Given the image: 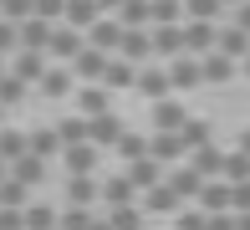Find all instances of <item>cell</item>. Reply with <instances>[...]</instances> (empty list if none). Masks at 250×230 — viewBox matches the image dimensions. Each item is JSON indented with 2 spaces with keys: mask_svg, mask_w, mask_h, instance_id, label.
Returning a JSON list of instances; mask_svg holds the SVG:
<instances>
[{
  "mask_svg": "<svg viewBox=\"0 0 250 230\" xmlns=\"http://www.w3.org/2000/svg\"><path fill=\"white\" fill-rule=\"evenodd\" d=\"M66 67H72V77H82V82H97L102 67H107V51H97V46H82V51H77Z\"/></svg>",
  "mask_w": 250,
  "mask_h": 230,
  "instance_id": "16",
  "label": "cell"
},
{
  "mask_svg": "<svg viewBox=\"0 0 250 230\" xmlns=\"http://www.w3.org/2000/svg\"><path fill=\"white\" fill-rule=\"evenodd\" d=\"M245 210H250V179L230 184V215H245Z\"/></svg>",
  "mask_w": 250,
  "mask_h": 230,
  "instance_id": "34",
  "label": "cell"
},
{
  "mask_svg": "<svg viewBox=\"0 0 250 230\" xmlns=\"http://www.w3.org/2000/svg\"><path fill=\"white\" fill-rule=\"evenodd\" d=\"M0 77H5V56H0Z\"/></svg>",
  "mask_w": 250,
  "mask_h": 230,
  "instance_id": "42",
  "label": "cell"
},
{
  "mask_svg": "<svg viewBox=\"0 0 250 230\" xmlns=\"http://www.w3.org/2000/svg\"><path fill=\"white\" fill-rule=\"evenodd\" d=\"M184 56H204V51H214V36H220V26L214 21H184Z\"/></svg>",
  "mask_w": 250,
  "mask_h": 230,
  "instance_id": "5",
  "label": "cell"
},
{
  "mask_svg": "<svg viewBox=\"0 0 250 230\" xmlns=\"http://www.w3.org/2000/svg\"><path fill=\"white\" fill-rule=\"evenodd\" d=\"M123 138V118L118 113H97V118H87V143L92 148H112Z\"/></svg>",
  "mask_w": 250,
  "mask_h": 230,
  "instance_id": "7",
  "label": "cell"
},
{
  "mask_svg": "<svg viewBox=\"0 0 250 230\" xmlns=\"http://www.w3.org/2000/svg\"><path fill=\"white\" fill-rule=\"evenodd\" d=\"M240 148H245V154H250V133H245V138H240Z\"/></svg>",
  "mask_w": 250,
  "mask_h": 230,
  "instance_id": "40",
  "label": "cell"
},
{
  "mask_svg": "<svg viewBox=\"0 0 250 230\" xmlns=\"http://www.w3.org/2000/svg\"><path fill=\"white\" fill-rule=\"evenodd\" d=\"M36 87L46 92V97H72V87H77V77H72V67H62V62H56V67H46V77H41Z\"/></svg>",
  "mask_w": 250,
  "mask_h": 230,
  "instance_id": "22",
  "label": "cell"
},
{
  "mask_svg": "<svg viewBox=\"0 0 250 230\" xmlns=\"http://www.w3.org/2000/svg\"><path fill=\"white\" fill-rule=\"evenodd\" d=\"M230 26H240L245 36H250V0H240V5H235V21H230Z\"/></svg>",
  "mask_w": 250,
  "mask_h": 230,
  "instance_id": "36",
  "label": "cell"
},
{
  "mask_svg": "<svg viewBox=\"0 0 250 230\" xmlns=\"http://www.w3.org/2000/svg\"><path fill=\"white\" fill-rule=\"evenodd\" d=\"M0 128H5V108H0Z\"/></svg>",
  "mask_w": 250,
  "mask_h": 230,
  "instance_id": "41",
  "label": "cell"
},
{
  "mask_svg": "<svg viewBox=\"0 0 250 230\" xmlns=\"http://www.w3.org/2000/svg\"><path fill=\"white\" fill-rule=\"evenodd\" d=\"M148 46H153V62H174V56H184V31L179 26H148Z\"/></svg>",
  "mask_w": 250,
  "mask_h": 230,
  "instance_id": "3",
  "label": "cell"
},
{
  "mask_svg": "<svg viewBox=\"0 0 250 230\" xmlns=\"http://www.w3.org/2000/svg\"><path fill=\"white\" fill-rule=\"evenodd\" d=\"M72 92H77V108H82L87 118H97V113H112V92H107V87L82 82V87H72Z\"/></svg>",
  "mask_w": 250,
  "mask_h": 230,
  "instance_id": "18",
  "label": "cell"
},
{
  "mask_svg": "<svg viewBox=\"0 0 250 230\" xmlns=\"http://www.w3.org/2000/svg\"><path fill=\"white\" fill-rule=\"evenodd\" d=\"M168 87H174V92L204 87V77H199V56H174V62H168Z\"/></svg>",
  "mask_w": 250,
  "mask_h": 230,
  "instance_id": "10",
  "label": "cell"
},
{
  "mask_svg": "<svg viewBox=\"0 0 250 230\" xmlns=\"http://www.w3.org/2000/svg\"><path fill=\"white\" fill-rule=\"evenodd\" d=\"M235 230H250V210H245V215H235Z\"/></svg>",
  "mask_w": 250,
  "mask_h": 230,
  "instance_id": "38",
  "label": "cell"
},
{
  "mask_svg": "<svg viewBox=\"0 0 250 230\" xmlns=\"http://www.w3.org/2000/svg\"><path fill=\"white\" fill-rule=\"evenodd\" d=\"M82 36H87V46H97V51L112 56V51H118V41H123V21H118V16H97Z\"/></svg>",
  "mask_w": 250,
  "mask_h": 230,
  "instance_id": "4",
  "label": "cell"
},
{
  "mask_svg": "<svg viewBox=\"0 0 250 230\" xmlns=\"http://www.w3.org/2000/svg\"><path fill=\"white\" fill-rule=\"evenodd\" d=\"M235 67H240V62H230V56H220V51H204L199 56V77H204V82H230Z\"/></svg>",
  "mask_w": 250,
  "mask_h": 230,
  "instance_id": "24",
  "label": "cell"
},
{
  "mask_svg": "<svg viewBox=\"0 0 250 230\" xmlns=\"http://www.w3.org/2000/svg\"><path fill=\"white\" fill-rule=\"evenodd\" d=\"M92 5L102 10V16H112V10H118V5H123V0H92Z\"/></svg>",
  "mask_w": 250,
  "mask_h": 230,
  "instance_id": "37",
  "label": "cell"
},
{
  "mask_svg": "<svg viewBox=\"0 0 250 230\" xmlns=\"http://www.w3.org/2000/svg\"><path fill=\"white\" fill-rule=\"evenodd\" d=\"M133 87L143 92V97H174V87H168V67H138V77H133Z\"/></svg>",
  "mask_w": 250,
  "mask_h": 230,
  "instance_id": "11",
  "label": "cell"
},
{
  "mask_svg": "<svg viewBox=\"0 0 250 230\" xmlns=\"http://www.w3.org/2000/svg\"><path fill=\"white\" fill-rule=\"evenodd\" d=\"M179 138H184V143H189V154H194L199 143H209V123H204V118H189L184 128H179Z\"/></svg>",
  "mask_w": 250,
  "mask_h": 230,
  "instance_id": "33",
  "label": "cell"
},
{
  "mask_svg": "<svg viewBox=\"0 0 250 230\" xmlns=\"http://www.w3.org/2000/svg\"><path fill=\"white\" fill-rule=\"evenodd\" d=\"M123 179L133 184V194H148L153 184L164 179V164H158V159H148V154H143V159H128V169H123Z\"/></svg>",
  "mask_w": 250,
  "mask_h": 230,
  "instance_id": "2",
  "label": "cell"
},
{
  "mask_svg": "<svg viewBox=\"0 0 250 230\" xmlns=\"http://www.w3.org/2000/svg\"><path fill=\"white\" fill-rule=\"evenodd\" d=\"M10 179H21L26 189H36L41 179H46V159H36V154H21V159H10V169H5Z\"/></svg>",
  "mask_w": 250,
  "mask_h": 230,
  "instance_id": "19",
  "label": "cell"
},
{
  "mask_svg": "<svg viewBox=\"0 0 250 230\" xmlns=\"http://www.w3.org/2000/svg\"><path fill=\"white\" fill-rule=\"evenodd\" d=\"M240 72H245V77H250V51H245V56H240Z\"/></svg>",
  "mask_w": 250,
  "mask_h": 230,
  "instance_id": "39",
  "label": "cell"
},
{
  "mask_svg": "<svg viewBox=\"0 0 250 230\" xmlns=\"http://www.w3.org/2000/svg\"><path fill=\"white\" fill-rule=\"evenodd\" d=\"M21 225H26V230H51L56 225V210H51V205H21Z\"/></svg>",
  "mask_w": 250,
  "mask_h": 230,
  "instance_id": "27",
  "label": "cell"
},
{
  "mask_svg": "<svg viewBox=\"0 0 250 230\" xmlns=\"http://www.w3.org/2000/svg\"><path fill=\"white\" fill-rule=\"evenodd\" d=\"M56 138H62V148L87 143V118H62V123H56Z\"/></svg>",
  "mask_w": 250,
  "mask_h": 230,
  "instance_id": "29",
  "label": "cell"
},
{
  "mask_svg": "<svg viewBox=\"0 0 250 230\" xmlns=\"http://www.w3.org/2000/svg\"><path fill=\"white\" fill-rule=\"evenodd\" d=\"M133 77H138V67H133V62H123V56H107V67H102L97 87H107V92H123V87H133Z\"/></svg>",
  "mask_w": 250,
  "mask_h": 230,
  "instance_id": "14",
  "label": "cell"
},
{
  "mask_svg": "<svg viewBox=\"0 0 250 230\" xmlns=\"http://www.w3.org/2000/svg\"><path fill=\"white\" fill-rule=\"evenodd\" d=\"M21 154H31V148H26V133H16V128H0V159L10 164V159H21Z\"/></svg>",
  "mask_w": 250,
  "mask_h": 230,
  "instance_id": "31",
  "label": "cell"
},
{
  "mask_svg": "<svg viewBox=\"0 0 250 230\" xmlns=\"http://www.w3.org/2000/svg\"><path fill=\"white\" fill-rule=\"evenodd\" d=\"M82 46H87V36H82V31H72V26H62V21H56V26H51V41H46V56L66 67L77 51H82Z\"/></svg>",
  "mask_w": 250,
  "mask_h": 230,
  "instance_id": "1",
  "label": "cell"
},
{
  "mask_svg": "<svg viewBox=\"0 0 250 230\" xmlns=\"http://www.w3.org/2000/svg\"><path fill=\"white\" fill-rule=\"evenodd\" d=\"M26 148L36 159H56L62 154V138H56V128H36V133H26Z\"/></svg>",
  "mask_w": 250,
  "mask_h": 230,
  "instance_id": "26",
  "label": "cell"
},
{
  "mask_svg": "<svg viewBox=\"0 0 250 230\" xmlns=\"http://www.w3.org/2000/svg\"><path fill=\"white\" fill-rule=\"evenodd\" d=\"M112 154H118V159H143V154H148V138H138V133L123 128V138L112 143Z\"/></svg>",
  "mask_w": 250,
  "mask_h": 230,
  "instance_id": "30",
  "label": "cell"
},
{
  "mask_svg": "<svg viewBox=\"0 0 250 230\" xmlns=\"http://www.w3.org/2000/svg\"><path fill=\"white\" fill-rule=\"evenodd\" d=\"M184 123H189L184 102H174V97H158V102H153V128H158V133H179Z\"/></svg>",
  "mask_w": 250,
  "mask_h": 230,
  "instance_id": "13",
  "label": "cell"
},
{
  "mask_svg": "<svg viewBox=\"0 0 250 230\" xmlns=\"http://www.w3.org/2000/svg\"><path fill=\"white\" fill-rule=\"evenodd\" d=\"M220 179H225V184H240V179H250V154H245V148H225Z\"/></svg>",
  "mask_w": 250,
  "mask_h": 230,
  "instance_id": "25",
  "label": "cell"
},
{
  "mask_svg": "<svg viewBox=\"0 0 250 230\" xmlns=\"http://www.w3.org/2000/svg\"><path fill=\"white\" fill-rule=\"evenodd\" d=\"M16 51H21V41H16V26H10V21H0V56L10 62Z\"/></svg>",
  "mask_w": 250,
  "mask_h": 230,
  "instance_id": "35",
  "label": "cell"
},
{
  "mask_svg": "<svg viewBox=\"0 0 250 230\" xmlns=\"http://www.w3.org/2000/svg\"><path fill=\"white\" fill-rule=\"evenodd\" d=\"M112 16H118L128 31H138V26H148V0H123V5L112 10Z\"/></svg>",
  "mask_w": 250,
  "mask_h": 230,
  "instance_id": "28",
  "label": "cell"
},
{
  "mask_svg": "<svg viewBox=\"0 0 250 230\" xmlns=\"http://www.w3.org/2000/svg\"><path fill=\"white\" fill-rule=\"evenodd\" d=\"M26 92H31L26 82H16V77L5 72V77H0V108H16V102H26Z\"/></svg>",
  "mask_w": 250,
  "mask_h": 230,
  "instance_id": "32",
  "label": "cell"
},
{
  "mask_svg": "<svg viewBox=\"0 0 250 230\" xmlns=\"http://www.w3.org/2000/svg\"><path fill=\"white\" fill-rule=\"evenodd\" d=\"M5 72L16 77V82L36 87L41 77H46V56H41V51H16V56H10V62H5Z\"/></svg>",
  "mask_w": 250,
  "mask_h": 230,
  "instance_id": "6",
  "label": "cell"
},
{
  "mask_svg": "<svg viewBox=\"0 0 250 230\" xmlns=\"http://www.w3.org/2000/svg\"><path fill=\"white\" fill-rule=\"evenodd\" d=\"M56 159L66 164V174H97V164H102V148H92V143H72V148H62Z\"/></svg>",
  "mask_w": 250,
  "mask_h": 230,
  "instance_id": "8",
  "label": "cell"
},
{
  "mask_svg": "<svg viewBox=\"0 0 250 230\" xmlns=\"http://www.w3.org/2000/svg\"><path fill=\"white\" fill-rule=\"evenodd\" d=\"M16 41H21V51H41L46 56V41H51V21H41V16H26L16 26Z\"/></svg>",
  "mask_w": 250,
  "mask_h": 230,
  "instance_id": "9",
  "label": "cell"
},
{
  "mask_svg": "<svg viewBox=\"0 0 250 230\" xmlns=\"http://www.w3.org/2000/svg\"><path fill=\"white\" fill-rule=\"evenodd\" d=\"M220 164H225V148H214V143H199L194 154H189V169L204 179H220Z\"/></svg>",
  "mask_w": 250,
  "mask_h": 230,
  "instance_id": "21",
  "label": "cell"
},
{
  "mask_svg": "<svg viewBox=\"0 0 250 230\" xmlns=\"http://www.w3.org/2000/svg\"><path fill=\"white\" fill-rule=\"evenodd\" d=\"M97 194H102L97 174H66V200H72V205H82V210H92V205H97Z\"/></svg>",
  "mask_w": 250,
  "mask_h": 230,
  "instance_id": "17",
  "label": "cell"
},
{
  "mask_svg": "<svg viewBox=\"0 0 250 230\" xmlns=\"http://www.w3.org/2000/svg\"><path fill=\"white\" fill-rule=\"evenodd\" d=\"M164 184H168V189H174V194H179L184 205H189V200H194V194L204 189V184H209V179H204V174H194L189 164H174V169H168V179H164Z\"/></svg>",
  "mask_w": 250,
  "mask_h": 230,
  "instance_id": "12",
  "label": "cell"
},
{
  "mask_svg": "<svg viewBox=\"0 0 250 230\" xmlns=\"http://www.w3.org/2000/svg\"><path fill=\"white\" fill-rule=\"evenodd\" d=\"M214 51L230 56V62H240V56L250 51V36H245L240 26H220V36H214Z\"/></svg>",
  "mask_w": 250,
  "mask_h": 230,
  "instance_id": "23",
  "label": "cell"
},
{
  "mask_svg": "<svg viewBox=\"0 0 250 230\" xmlns=\"http://www.w3.org/2000/svg\"><path fill=\"white\" fill-rule=\"evenodd\" d=\"M184 154H189V143L179 133H153L148 138V159H158V164H179Z\"/></svg>",
  "mask_w": 250,
  "mask_h": 230,
  "instance_id": "15",
  "label": "cell"
},
{
  "mask_svg": "<svg viewBox=\"0 0 250 230\" xmlns=\"http://www.w3.org/2000/svg\"><path fill=\"white\" fill-rule=\"evenodd\" d=\"M194 210H204V215L230 210V184H225V179H209V184H204V189L194 194Z\"/></svg>",
  "mask_w": 250,
  "mask_h": 230,
  "instance_id": "20",
  "label": "cell"
}]
</instances>
